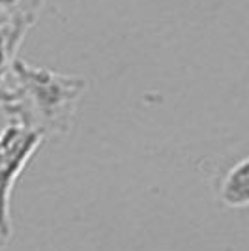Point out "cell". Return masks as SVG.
<instances>
[{"label":"cell","mask_w":249,"mask_h":251,"mask_svg":"<svg viewBox=\"0 0 249 251\" xmlns=\"http://www.w3.org/2000/svg\"><path fill=\"white\" fill-rule=\"evenodd\" d=\"M219 197L228 208H246L249 204V161L246 157L240 159L223 178Z\"/></svg>","instance_id":"cell-4"},{"label":"cell","mask_w":249,"mask_h":251,"mask_svg":"<svg viewBox=\"0 0 249 251\" xmlns=\"http://www.w3.org/2000/svg\"><path fill=\"white\" fill-rule=\"evenodd\" d=\"M13 100H15L13 88H8L6 84H0V107H8L10 103H13Z\"/></svg>","instance_id":"cell-6"},{"label":"cell","mask_w":249,"mask_h":251,"mask_svg":"<svg viewBox=\"0 0 249 251\" xmlns=\"http://www.w3.org/2000/svg\"><path fill=\"white\" fill-rule=\"evenodd\" d=\"M10 75L13 77L15 100L6 113L23 124L47 133H68L77 103L86 90L83 77L38 68L23 60H15Z\"/></svg>","instance_id":"cell-1"},{"label":"cell","mask_w":249,"mask_h":251,"mask_svg":"<svg viewBox=\"0 0 249 251\" xmlns=\"http://www.w3.org/2000/svg\"><path fill=\"white\" fill-rule=\"evenodd\" d=\"M43 0H0V21L13 17H26L38 21Z\"/></svg>","instance_id":"cell-5"},{"label":"cell","mask_w":249,"mask_h":251,"mask_svg":"<svg viewBox=\"0 0 249 251\" xmlns=\"http://www.w3.org/2000/svg\"><path fill=\"white\" fill-rule=\"evenodd\" d=\"M4 244H6V238H4V236H0V250L4 248Z\"/></svg>","instance_id":"cell-7"},{"label":"cell","mask_w":249,"mask_h":251,"mask_svg":"<svg viewBox=\"0 0 249 251\" xmlns=\"http://www.w3.org/2000/svg\"><path fill=\"white\" fill-rule=\"evenodd\" d=\"M43 139L42 131L13 118L0 133V236L6 240L11 234L10 199L13 186L42 147Z\"/></svg>","instance_id":"cell-2"},{"label":"cell","mask_w":249,"mask_h":251,"mask_svg":"<svg viewBox=\"0 0 249 251\" xmlns=\"http://www.w3.org/2000/svg\"><path fill=\"white\" fill-rule=\"evenodd\" d=\"M34 23L36 21L26 17H13L0 21V84H4L10 77L11 66L17 60V51L26 32L34 26Z\"/></svg>","instance_id":"cell-3"}]
</instances>
